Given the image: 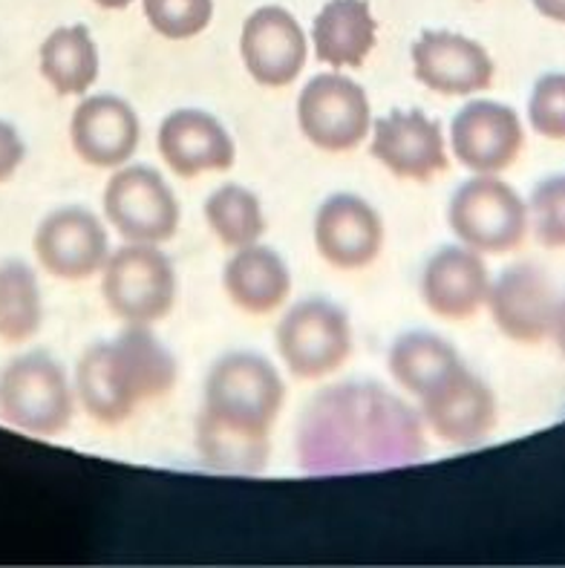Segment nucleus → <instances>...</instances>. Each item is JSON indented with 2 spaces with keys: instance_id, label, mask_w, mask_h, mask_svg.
Returning a JSON list of instances; mask_svg holds the SVG:
<instances>
[{
  "instance_id": "obj_1",
  "label": "nucleus",
  "mask_w": 565,
  "mask_h": 568,
  "mask_svg": "<svg viewBox=\"0 0 565 568\" xmlns=\"http://www.w3.org/2000/svg\"><path fill=\"white\" fill-rule=\"evenodd\" d=\"M297 454L309 474L407 465L424 456L422 422L381 384H337L303 413Z\"/></svg>"
},
{
  "instance_id": "obj_2",
  "label": "nucleus",
  "mask_w": 565,
  "mask_h": 568,
  "mask_svg": "<svg viewBox=\"0 0 565 568\" xmlns=\"http://www.w3.org/2000/svg\"><path fill=\"white\" fill-rule=\"evenodd\" d=\"M286 387L278 369L254 353H231L205 378L196 447L211 468L254 470L269 459V430L283 410Z\"/></svg>"
},
{
  "instance_id": "obj_3",
  "label": "nucleus",
  "mask_w": 565,
  "mask_h": 568,
  "mask_svg": "<svg viewBox=\"0 0 565 568\" xmlns=\"http://www.w3.org/2000/svg\"><path fill=\"white\" fill-rule=\"evenodd\" d=\"M0 418L32 436H58L72 422L64 367L47 353H29L0 373Z\"/></svg>"
},
{
  "instance_id": "obj_4",
  "label": "nucleus",
  "mask_w": 565,
  "mask_h": 568,
  "mask_svg": "<svg viewBox=\"0 0 565 568\" xmlns=\"http://www.w3.org/2000/svg\"><path fill=\"white\" fill-rule=\"evenodd\" d=\"M447 223L473 252L505 254L525 240L528 205L508 182L496 180L494 173H480L453 194Z\"/></svg>"
},
{
  "instance_id": "obj_5",
  "label": "nucleus",
  "mask_w": 565,
  "mask_h": 568,
  "mask_svg": "<svg viewBox=\"0 0 565 568\" xmlns=\"http://www.w3.org/2000/svg\"><path fill=\"white\" fill-rule=\"evenodd\" d=\"M101 295L108 301L110 312L122 317L124 324H157L168 317L176 301L173 263L153 245L128 243L104 263Z\"/></svg>"
},
{
  "instance_id": "obj_6",
  "label": "nucleus",
  "mask_w": 565,
  "mask_h": 568,
  "mask_svg": "<svg viewBox=\"0 0 565 568\" xmlns=\"http://www.w3.org/2000/svg\"><path fill=\"white\" fill-rule=\"evenodd\" d=\"M278 353L289 373L306 382L344 367L352 355V326L341 306L312 297L278 324Z\"/></svg>"
},
{
  "instance_id": "obj_7",
  "label": "nucleus",
  "mask_w": 565,
  "mask_h": 568,
  "mask_svg": "<svg viewBox=\"0 0 565 568\" xmlns=\"http://www.w3.org/2000/svg\"><path fill=\"white\" fill-rule=\"evenodd\" d=\"M104 214L128 243H165L180 225V205L171 185L148 165L122 168L110 176Z\"/></svg>"
},
{
  "instance_id": "obj_8",
  "label": "nucleus",
  "mask_w": 565,
  "mask_h": 568,
  "mask_svg": "<svg viewBox=\"0 0 565 568\" xmlns=\"http://www.w3.org/2000/svg\"><path fill=\"white\" fill-rule=\"evenodd\" d=\"M297 124L303 136L326 153L359 148L373 124L364 87L337 72L315 75L297 95Z\"/></svg>"
},
{
  "instance_id": "obj_9",
  "label": "nucleus",
  "mask_w": 565,
  "mask_h": 568,
  "mask_svg": "<svg viewBox=\"0 0 565 568\" xmlns=\"http://www.w3.org/2000/svg\"><path fill=\"white\" fill-rule=\"evenodd\" d=\"M32 248L38 263L61 281H87L101 272L110 257L108 231L93 211L79 205H67L43 216Z\"/></svg>"
},
{
  "instance_id": "obj_10",
  "label": "nucleus",
  "mask_w": 565,
  "mask_h": 568,
  "mask_svg": "<svg viewBox=\"0 0 565 568\" xmlns=\"http://www.w3.org/2000/svg\"><path fill=\"white\" fill-rule=\"evenodd\" d=\"M422 416L438 439L456 447H476L494 433L496 398L471 369H453L422 396Z\"/></svg>"
},
{
  "instance_id": "obj_11",
  "label": "nucleus",
  "mask_w": 565,
  "mask_h": 568,
  "mask_svg": "<svg viewBox=\"0 0 565 568\" xmlns=\"http://www.w3.org/2000/svg\"><path fill=\"white\" fill-rule=\"evenodd\" d=\"M413 75L442 95L482 93L494 84V58L473 38L430 29L413 43Z\"/></svg>"
},
{
  "instance_id": "obj_12",
  "label": "nucleus",
  "mask_w": 565,
  "mask_h": 568,
  "mask_svg": "<svg viewBox=\"0 0 565 568\" xmlns=\"http://www.w3.org/2000/svg\"><path fill=\"white\" fill-rule=\"evenodd\" d=\"M453 156L473 173L511 168L525 144L519 115L500 101H471L451 124Z\"/></svg>"
},
{
  "instance_id": "obj_13",
  "label": "nucleus",
  "mask_w": 565,
  "mask_h": 568,
  "mask_svg": "<svg viewBox=\"0 0 565 568\" xmlns=\"http://www.w3.org/2000/svg\"><path fill=\"white\" fill-rule=\"evenodd\" d=\"M370 153L398 180L427 182L447 171L442 128L422 110H393L381 115Z\"/></svg>"
},
{
  "instance_id": "obj_14",
  "label": "nucleus",
  "mask_w": 565,
  "mask_h": 568,
  "mask_svg": "<svg viewBox=\"0 0 565 568\" xmlns=\"http://www.w3.org/2000/svg\"><path fill=\"white\" fill-rule=\"evenodd\" d=\"M240 55L251 79L263 87H286L303 72L309 47L301 23L280 7L249 14L240 36Z\"/></svg>"
},
{
  "instance_id": "obj_15",
  "label": "nucleus",
  "mask_w": 565,
  "mask_h": 568,
  "mask_svg": "<svg viewBox=\"0 0 565 568\" xmlns=\"http://www.w3.org/2000/svg\"><path fill=\"white\" fill-rule=\"evenodd\" d=\"M315 245L330 266L355 272L370 266L384 245L381 214L355 194H335L315 216Z\"/></svg>"
},
{
  "instance_id": "obj_16",
  "label": "nucleus",
  "mask_w": 565,
  "mask_h": 568,
  "mask_svg": "<svg viewBox=\"0 0 565 568\" xmlns=\"http://www.w3.org/2000/svg\"><path fill=\"white\" fill-rule=\"evenodd\" d=\"M72 151L93 168L124 165L139 148V115L119 95H90L70 119Z\"/></svg>"
},
{
  "instance_id": "obj_17",
  "label": "nucleus",
  "mask_w": 565,
  "mask_h": 568,
  "mask_svg": "<svg viewBox=\"0 0 565 568\" xmlns=\"http://www.w3.org/2000/svg\"><path fill=\"white\" fill-rule=\"evenodd\" d=\"M487 306L494 324L505 338L516 344H539L552 332L554 301L552 283L534 266H514L500 274L487 292Z\"/></svg>"
},
{
  "instance_id": "obj_18",
  "label": "nucleus",
  "mask_w": 565,
  "mask_h": 568,
  "mask_svg": "<svg viewBox=\"0 0 565 568\" xmlns=\"http://www.w3.org/2000/svg\"><path fill=\"white\" fill-rule=\"evenodd\" d=\"M159 153L176 176L193 180L205 171H229L234 165V142L229 130L205 110H173L159 124Z\"/></svg>"
},
{
  "instance_id": "obj_19",
  "label": "nucleus",
  "mask_w": 565,
  "mask_h": 568,
  "mask_svg": "<svg viewBox=\"0 0 565 568\" xmlns=\"http://www.w3.org/2000/svg\"><path fill=\"white\" fill-rule=\"evenodd\" d=\"M491 292L485 260L473 248L444 245L427 260L422 274V297L433 315L444 321H467L482 310Z\"/></svg>"
},
{
  "instance_id": "obj_20",
  "label": "nucleus",
  "mask_w": 565,
  "mask_h": 568,
  "mask_svg": "<svg viewBox=\"0 0 565 568\" xmlns=\"http://www.w3.org/2000/svg\"><path fill=\"white\" fill-rule=\"evenodd\" d=\"M222 286L229 301L245 315H269L280 310L292 292V274L274 248L254 243L236 248L225 263Z\"/></svg>"
},
{
  "instance_id": "obj_21",
  "label": "nucleus",
  "mask_w": 565,
  "mask_h": 568,
  "mask_svg": "<svg viewBox=\"0 0 565 568\" xmlns=\"http://www.w3.org/2000/svg\"><path fill=\"white\" fill-rule=\"evenodd\" d=\"M110 349H113V367L119 373V382L133 404L157 402V398L168 396L176 384V361L153 338L148 326L130 324V329H124L110 344Z\"/></svg>"
},
{
  "instance_id": "obj_22",
  "label": "nucleus",
  "mask_w": 565,
  "mask_h": 568,
  "mask_svg": "<svg viewBox=\"0 0 565 568\" xmlns=\"http://www.w3.org/2000/svg\"><path fill=\"white\" fill-rule=\"evenodd\" d=\"M375 29L366 0H330L312 27L317 58L330 67H361L375 47Z\"/></svg>"
},
{
  "instance_id": "obj_23",
  "label": "nucleus",
  "mask_w": 565,
  "mask_h": 568,
  "mask_svg": "<svg viewBox=\"0 0 565 568\" xmlns=\"http://www.w3.org/2000/svg\"><path fill=\"white\" fill-rule=\"evenodd\" d=\"M41 75L58 95H84L99 79V50L84 23L58 27L41 43Z\"/></svg>"
},
{
  "instance_id": "obj_24",
  "label": "nucleus",
  "mask_w": 565,
  "mask_h": 568,
  "mask_svg": "<svg viewBox=\"0 0 565 568\" xmlns=\"http://www.w3.org/2000/svg\"><path fill=\"white\" fill-rule=\"evenodd\" d=\"M75 393H79V402L87 416L104 427L124 425L137 410V404L130 402L122 382H119L110 344L87 346L79 367H75Z\"/></svg>"
},
{
  "instance_id": "obj_25",
  "label": "nucleus",
  "mask_w": 565,
  "mask_h": 568,
  "mask_svg": "<svg viewBox=\"0 0 565 568\" xmlns=\"http://www.w3.org/2000/svg\"><path fill=\"white\" fill-rule=\"evenodd\" d=\"M386 364L398 387L418 398L462 367L456 349L433 332H404L390 349Z\"/></svg>"
},
{
  "instance_id": "obj_26",
  "label": "nucleus",
  "mask_w": 565,
  "mask_h": 568,
  "mask_svg": "<svg viewBox=\"0 0 565 568\" xmlns=\"http://www.w3.org/2000/svg\"><path fill=\"white\" fill-rule=\"evenodd\" d=\"M43 303L36 272L23 260L0 263V341L23 344L41 329Z\"/></svg>"
},
{
  "instance_id": "obj_27",
  "label": "nucleus",
  "mask_w": 565,
  "mask_h": 568,
  "mask_svg": "<svg viewBox=\"0 0 565 568\" xmlns=\"http://www.w3.org/2000/svg\"><path fill=\"white\" fill-rule=\"evenodd\" d=\"M208 229L229 248L254 245L265 231V216L260 200L243 185H222L205 202Z\"/></svg>"
},
{
  "instance_id": "obj_28",
  "label": "nucleus",
  "mask_w": 565,
  "mask_h": 568,
  "mask_svg": "<svg viewBox=\"0 0 565 568\" xmlns=\"http://www.w3.org/2000/svg\"><path fill=\"white\" fill-rule=\"evenodd\" d=\"M142 3L151 27L171 41L200 36L214 14V0H142Z\"/></svg>"
},
{
  "instance_id": "obj_29",
  "label": "nucleus",
  "mask_w": 565,
  "mask_h": 568,
  "mask_svg": "<svg viewBox=\"0 0 565 568\" xmlns=\"http://www.w3.org/2000/svg\"><path fill=\"white\" fill-rule=\"evenodd\" d=\"M531 128L543 139L565 142V72H548L534 84L528 99Z\"/></svg>"
},
{
  "instance_id": "obj_30",
  "label": "nucleus",
  "mask_w": 565,
  "mask_h": 568,
  "mask_svg": "<svg viewBox=\"0 0 565 568\" xmlns=\"http://www.w3.org/2000/svg\"><path fill=\"white\" fill-rule=\"evenodd\" d=\"M531 225L545 248H565V176H548L534 191Z\"/></svg>"
},
{
  "instance_id": "obj_31",
  "label": "nucleus",
  "mask_w": 565,
  "mask_h": 568,
  "mask_svg": "<svg viewBox=\"0 0 565 568\" xmlns=\"http://www.w3.org/2000/svg\"><path fill=\"white\" fill-rule=\"evenodd\" d=\"M23 156H27V144H23L21 133L9 122H0V182L12 180Z\"/></svg>"
},
{
  "instance_id": "obj_32",
  "label": "nucleus",
  "mask_w": 565,
  "mask_h": 568,
  "mask_svg": "<svg viewBox=\"0 0 565 568\" xmlns=\"http://www.w3.org/2000/svg\"><path fill=\"white\" fill-rule=\"evenodd\" d=\"M534 7L548 21L565 23V0H534Z\"/></svg>"
},
{
  "instance_id": "obj_33",
  "label": "nucleus",
  "mask_w": 565,
  "mask_h": 568,
  "mask_svg": "<svg viewBox=\"0 0 565 568\" xmlns=\"http://www.w3.org/2000/svg\"><path fill=\"white\" fill-rule=\"evenodd\" d=\"M552 335H554V344H557V349L565 355V301L557 303V310H554Z\"/></svg>"
},
{
  "instance_id": "obj_34",
  "label": "nucleus",
  "mask_w": 565,
  "mask_h": 568,
  "mask_svg": "<svg viewBox=\"0 0 565 568\" xmlns=\"http://www.w3.org/2000/svg\"><path fill=\"white\" fill-rule=\"evenodd\" d=\"M101 9H128L133 0H93Z\"/></svg>"
}]
</instances>
